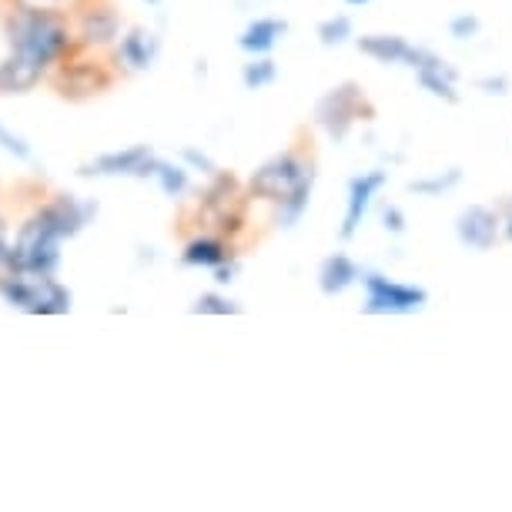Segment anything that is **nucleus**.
Wrapping results in <instances>:
<instances>
[{"instance_id":"1","label":"nucleus","mask_w":512,"mask_h":512,"mask_svg":"<svg viewBox=\"0 0 512 512\" xmlns=\"http://www.w3.org/2000/svg\"><path fill=\"white\" fill-rule=\"evenodd\" d=\"M7 44L14 54L27 57L37 67L51 71L67 54L77 51L74 31L67 27L64 14L54 11H34V7H17L7 14Z\"/></svg>"},{"instance_id":"2","label":"nucleus","mask_w":512,"mask_h":512,"mask_svg":"<svg viewBox=\"0 0 512 512\" xmlns=\"http://www.w3.org/2000/svg\"><path fill=\"white\" fill-rule=\"evenodd\" d=\"M61 235L47 221L41 211L34 218H27L21 231H17L14 248L7 251V268L11 272H34V275H54L61 265Z\"/></svg>"},{"instance_id":"3","label":"nucleus","mask_w":512,"mask_h":512,"mask_svg":"<svg viewBox=\"0 0 512 512\" xmlns=\"http://www.w3.org/2000/svg\"><path fill=\"white\" fill-rule=\"evenodd\" d=\"M0 298L7 305L21 308L31 315H64L71 312V292L54 282V275L34 272H11L0 278Z\"/></svg>"},{"instance_id":"4","label":"nucleus","mask_w":512,"mask_h":512,"mask_svg":"<svg viewBox=\"0 0 512 512\" xmlns=\"http://www.w3.org/2000/svg\"><path fill=\"white\" fill-rule=\"evenodd\" d=\"M312 164L302 161L298 154L285 151V154H275L272 161H265L262 168L251 175L248 181V191L255 198H265V201H282L288 191L295 185H302L305 178H312Z\"/></svg>"},{"instance_id":"5","label":"nucleus","mask_w":512,"mask_h":512,"mask_svg":"<svg viewBox=\"0 0 512 512\" xmlns=\"http://www.w3.org/2000/svg\"><path fill=\"white\" fill-rule=\"evenodd\" d=\"M362 282H365V292H369V302L362 308L369 315H412L429 302V292L419 285H399L382 275H365Z\"/></svg>"},{"instance_id":"6","label":"nucleus","mask_w":512,"mask_h":512,"mask_svg":"<svg viewBox=\"0 0 512 512\" xmlns=\"http://www.w3.org/2000/svg\"><path fill=\"white\" fill-rule=\"evenodd\" d=\"M54 84L64 98H91V94H101L111 84V74L104 71V64L98 61H74L71 54L64 57L61 64H54Z\"/></svg>"},{"instance_id":"7","label":"nucleus","mask_w":512,"mask_h":512,"mask_svg":"<svg viewBox=\"0 0 512 512\" xmlns=\"http://www.w3.org/2000/svg\"><path fill=\"white\" fill-rule=\"evenodd\" d=\"M359 104H362V91L355 84H342V88H332L318 101L315 118L328 131V138L342 141L355 124V118H359Z\"/></svg>"},{"instance_id":"8","label":"nucleus","mask_w":512,"mask_h":512,"mask_svg":"<svg viewBox=\"0 0 512 512\" xmlns=\"http://www.w3.org/2000/svg\"><path fill=\"white\" fill-rule=\"evenodd\" d=\"M154 151L148 144H134V148L111 151L94 158L91 164H84L81 175H101V178H151L154 175Z\"/></svg>"},{"instance_id":"9","label":"nucleus","mask_w":512,"mask_h":512,"mask_svg":"<svg viewBox=\"0 0 512 512\" xmlns=\"http://www.w3.org/2000/svg\"><path fill=\"white\" fill-rule=\"evenodd\" d=\"M77 47H108L121 37V17L111 4H81L77 14Z\"/></svg>"},{"instance_id":"10","label":"nucleus","mask_w":512,"mask_h":512,"mask_svg":"<svg viewBox=\"0 0 512 512\" xmlns=\"http://www.w3.org/2000/svg\"><path fill=\"white\" fill-rule=\"evenodd\" d=\"M205 208L211 211V221H215L218 231H235L245 225V205H241L238 195V181L231 175H218L211 181V188L205 191Z\"/></svg>"},{"instance_id":"11","label":"nucleus","mask_w":512,"mask_h":512,"mask_svg":"<svg viewBox=\"0 0 512 512\" xmlns=\"http://www.w3.org/2000/svg\"><path fill=\"white\" fill-rule=\"evenodd\" d=\"M385 181H389L385 171H369V175H362V178H352V185H349V211H345V221H342V238L345 241H349L355 231H359L365 211H369L372 198H375V191H379Z\"/></svg>"},{"instance_id":"12","label":"nucleus","mask_w":512,"mask_h":512,"mask_svg":"<svg viewBox=\"0 0 512 512\" xmlns=\"http://www.w3.org/2000/svg\"><path fill=\"white\" fill-rule=\"evenodd\" d=\"M41 215H44L47 221H51V225L57 228V235H61V238H74L77 231L88 225V218L94 215V205H81L77 198L61 195V198L47 201V205L41 208Z\"/></svg>"},{"instance_id":"13","label":"nucleus","mask_w":512,"mask_h":512,"mask_svg":"<svg viewBox=\"0 0 512 512\" xmlns=\"http://www.w3.org/2000/svg\"><path fill=\"white\" fill-rule=\"evenodd\" d=\"M154 54H158V37L144 27H128L118 41V51H114V61L124 64L128 71H144L151 67Z\"/></svg>"},{"instance_id":"14","label":"nucleus","mask_w":512,"mask_h":512,"mask_svg":"<svg viewBox=\"0 0 512 512\" xmlns=\"http://www.w3.org/2000/svg\"><path fill=\"white\" fill-rule=\"evenodd\" d=\"M44 74H47L44 67H37L34 61L11 51L0 61V94H27L41 84Z\"/></svg>"},{"instance_id":"15","label":"nucleus","mask_w":512,"mask_h":512,"mask_svg":"<svg viewBox=\"0 0 512 512\" xmlns=\"http://www.w3.org/2000/svg\"><path fill=\"white\" fill-rule=\"evenodd\" d=\"M496 225H499V221H496V211H489V208L476 205V208L462 211L456 231H459V238L466 241L469 248L486 251V248L496 245Z\"/></svg>"},{"instance_id":"16","label":"nucleus","mask_w":512,"mask_h":512,"mask_svg":"<svg viewBox=\"0 0 512 512\" xmlns=\"http://www.w3.org/2000/svg\"><path fill=\"white\" fill-rule=\"evenodd\" d=\"M288 31L285 21H275V17H258V21H251L245 31L238 37V47L251 57H265L268 51H275V44L282 41Z\"/></svg>"},{"instance_id":"17","label":"nucleus","mask_w":512,"mask_h":512,"mask_svg":"<svg viewBox=\"0 0 512 512\" xmlns=\"http://www.w3.org/2000/svg\"><path fill=\"white\" fill-rule=\"evenodd\" d=\"M228 258H231V248L221 238H211V235L191 238L185 251H181V262L191 268H218V265H225Z\"/></svg>"},{"instance_id":"18","label":"nucleus","mask_w":512,"mask_h":512,"mask_svg":"<svg viewBox=\"0 0 512 512\" xmlns=\"http://www.w3.org/2000/svg\"><path fill=\"white\" fill-rule=\"evenodd\" d=\"M355 282H359V265L349 255H332L318 268V285H322L325 295H342Z\"/></svg>"},{"instance_id":"19","label":"nucleus","mask_w":512,"mask_h":512,"mask_svg":"<svg viewBox=\"0 0 512 512\" xmlns=\"http://www.w3.org/2000/svg\"><path fill=\"white\" fill-rule=\"evenodd\" d=\"M362 54L375 57L379 64H399L405 61V54H409V44H405V37L399 34H369L359 41Z\"/></svg>"},{"instance_id":"20","label":"nucleus","mask_w":512,"mask_h":512,"mask_svg":"<svg viewBox=\"0 0 512 512\" xmlns=\"http://www.w3.org/2000/svg\"><path fill=\"white\" fill-rule=\"evenodd\" d=\"M312 181H315V175H312V178H305L302 185H295L282 201H278V215H275V221H278L282 228H295V225H298V218L305 215L308 198H312Z\"/></svg>"},{"instance_id":"21","label":"nucleus","mask_w":512,"mask_h":512,"mask_svg":"<svg viewBox=\"0 0 512 512\" xmlns=\"http://www.w3.org/2000/svg\"><path fill=\"white\" fill-rule=\"evenodd\" d=\"M452 81H456V71L446 67V61H439V64H432V67H422V71H419V84L429 94H436V98H446V101L459 98L456 88H452Z\"/></svg>"},{"instance_id":"22","label":"nucleus","mask_w":512,"mask_h":512,"mask_svg":"<svg viewBox=\"0 0 512 512\" xmlns=\"http://www.w3.org/2000/svg\"><path fill=\"white\" fill-rule=\"evenodd\" d=\"M151 178H158L161 191H164V195H171V198H181L188 191V171L181 168V164H171V161H161L158 158Z\"/></svg>"},{"instance_id":"23","label":"nucleus","mask_w":512,"mask_h":512,"mask_svg":"<svg viewBox=\"0 0 512 512\" xmlns=\"http://www.w3.org/2000/svg\"><path fill=\"white\" fill-rule=\"evenodd\" d=\"M275 77H278V67H275V61H268V57H258V61L245 64V71H241V81H245L248 91L268 88V84H272Z\"/></svg>"},{"instance_id":"24","label":"nucleus","mask_w":512,"mask_h":512,"mask_svg":"<svg viewBox=\"0 0 512 512\" xmlns=\"http://www.w3.org/2000/svg\"><path fill=\"white\" fill-rule=\"evenodd\" d=\"M318 37H322L325 47H335V44H345L352 37V21L349 17H328V21L318 24Z\"/></svg>"},{"instance_id":"25","label":"nucleus","mask_w":512,"mask_h":512,"mask_svg":"<svg viewBox=\"0 0 512 512\" xmlns=\"http://www.w3.org/2000/svg\"><path fill=\"white\" fill-rule=\"evenodd\" d=\"M459 168H452L446 171V175H439V178H425V181H412L409 191L412 195H442V191H449L452 185H459Z\"/></svg>"},{"instance_id":"26","label":"nucleus","mask_w":512,"mask_h":512,"mask_svg":"<svg viewBox=\"0 0 512 512\" xmlns=\"http://www.w3.org/2000/svg\"><path fill=\"white\" fill-rule=\"evenodd\" d=\"M17 7H34V11H54V14H71L81 11L84 0H11Z\"/></svg>"},{"instance_id":"27","label":"nucleus","mask_w":512,"mask_h":512,"mask_svg":"<svg viewBox=\"0 0 512 512\" xmlns=\"http://www.w3.org/2000/svg\"><path fill=\"white\" fill-rule=\"evenodd\" d=\"M195 312H201V315H231V312H238V305L228 302V298L208 292V295H201L195 302Z\"/></svg>"},{"instance_id":"28","label":"nucleus","mask_w":512,"mask_h":512,"mask_svg":"<svg viewBox=\"0 0 512 512\" xmlns=\"http://www.w3.org/2000/svg\"><path fill=\"white\" fill-rule=\"evenodd\" d=\"M449 31H452V37H459V41H469V37H476V34H479V17H472V14L452 17Z\"/></svg>"},{"instance_id":"29","label":"nucleus","mask_w":512,"mask_h":512,"mask_svg":"<svg viewBox=\"0 0 512 512\" xmlns=\"http://www.w3.org/2000/svg\"><path fill=\"white\" fill-rule=\"evenodd\" d=\"M0 148H4V151H11L14 158H21V161L31 158V148H27V144H24L21 138H17V134L7 131L4 124H0Z\"/></svg>"},{"instance_id":"30","label":"nucleus","mask_w":512,"mask_h":512,"mask_svg":"<svg viewBox=\"0 0 512 512\" xmlns=\"http://www.w3.org/2000/svg\"><path fill=\"white\" fill-rule=\"evenodd\" d=\"M382 221H385V228H389L392 235H399V231H405V215H402V208L389 205V208L382 211Z\"/></svg>"},{"instance_id":"31","label":"nucleus","mask_w":512,"mask_h":512,"mask_svg":"<svg viewBox=\"0 0 512 512\" xmlns=\"http://www.w3.org/2000/svg\"><path fill=\"white\" fill-rule=\"evenodd\" d=\"M185 161L198 164V168H205V175H211V171H215V164H211V161L205 158V154L195 151V148H185Z\"/></svg>"},{"instance_id":"32","label":"nucleus","mask_w":512,"mask_h":512,"mask_svg":"<svg viewBox=\"0 0 512 512\" xmlns=\"http://www.w3.org/2000/svg\"><path fill=\"white\" fill-rule=\"evenodd\" d=\"M7 251H11V238H7V221L0 218V265L7 262Z\"/></svg>"},{"instance_id":"33","label":"nucleus","mask_w":512,"mask_h":512,"mask_svg":"<svg viewBox=\"0 0 512 512\" xmlns=\"http://www.w3.org/2000/svg\"><path fill=\"white\" fill-rule=\"evenodd\" d=\"M479 88H486L489 94H506V81L502 77L499 81H479Z\"/></svg>"},{"instance_id":"34","label":"nucleus","mask_w":512,"mask_h":512,"mask_svg":"<svg viewBox=\"0 0 512 512\" xmlns=\"http://www.w3.org/2000/svg\"><path fill=\"white\" fill-rule=\"evenodd\" d=\"M345 4H355V7H362V4H369V0H345Z\"/></svg>"},{"instance_id":"35","label":"nucleus","mask_w":512,"mask_h":512,"mask_svg":"<svg viewBox=\"0 0 512 512\" xmlns=\"http://www.w3.org/2000/svg\"><path fill=\"white\" fill-rule=\"evenodd\" d=\"M148 4H158V0H148Z\"/></svg>"},{"instance_id":"36","label":"nucleus","mask_w":512,"mask_h":512,"mask_svg":"<svg viewBox=\"0 0 512 512\" xmlns=\"http://www.w3.org/2000/svg\"><path fill=\"white\" fill-rule=\"evenodd\" d=\"M509 238H512V225H509Z\"/></svg>"}]
</instances>
